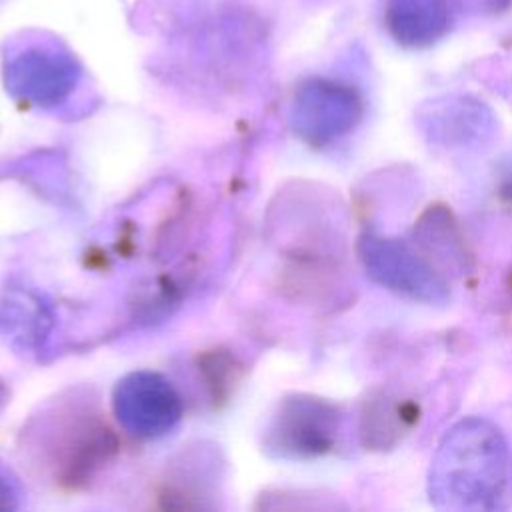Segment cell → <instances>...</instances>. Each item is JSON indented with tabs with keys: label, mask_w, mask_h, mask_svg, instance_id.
Masks as SVG:
<instances>
[{
	"label": "cell",
	"mask_w": 512,
	"mask_h": 512,
	"mask_svg": "<svg viewBox=\"0 0 512 512\" xmlns=\"http://www.w3.org/2000/svg\"><path fill=\"white\" fill-rule=\"evenodd\" d=\"M416 410L406 402H392L382 398L376 402L374 410L366 412V436H376V446H386L388 436H398L414 420Z\"/></svg>",
	"instance_id": "obj_8"
},
{
	"label": "cell",
	"mask_w": 512,
	"mask_h": 512,
	"mask_svg": "<svg viewBox=\"0 0 512 512\" xmlns=\"http://www.w3.org/2000/svg\"><path fill=\"white\" fill-rule=\"evenodd\" d=\"M490 2H492V6H498V4H506L510 0H490Z\"/></svg>",
	"instance_id": "obj_9"
},
{
	"label": "cell",
	"mask_w": 512,
	"mask_h": 512,
	"mask_svg": "<svg viewBox=\"0 0 512 512\" xmlns=\"http://www.w3.org/2000/svg\"><path fill=\"white\" fill-rule=\"evenodd\" d=\"M426 130L432 136H478L490 126V114L482 102L468 96H446L430 102L424 112Z\"/></svg>",
	"instance_id": "obj_7"
},
{
	"label": "cell",
	"mask_w": 512,
	"mask_h": 512,
	"mask_svg": "<svg viewBox=\"0 0 512 512\" xmlns=\"http://www.w3.org/2000/svg\"><path fill=\"white\" fill-rule=\"evenodd\" d=\"M360 94L338 80L312 78L294 100V124L314 144H328L348 134L362 118Z\"/></svg>",
	"instance_id": "obj_3"
},
{
	"label": "cell",
	"mask_w": 512,
	"mask_h": 512,
	"mask_svg": "<svg viewBox=\"0 0 512 512\" xmlns=\"http://www.w3.org/2000/svg\"><path fill=\"white\" fill-rule=\"evenodd\" d=\"M338 430V410L316 398L288 402L282 412L280 438L284 450L298 456H316L332 448Z\"/></svg>",
	"instance_id": "obj_6"
},
{
	"label": "cell",
	"mask_w": 512,
	"mask_h": 512,
	"mask_svg": "<svg viewBox=\"0 0 512 512\" xmlns=\"http://www.w3.org/2000/svg\"><path fill=\"white\" fill-rule=\"evenodd\" d=\"M78 78L76 60L48 44L28 46L16 52L6 66V82L12 92L38 104L66 96Z\"/></svg>",
	"instance_id": "obj_4"
},
{
	"label": "cell",
	"mask_w": 512,
	"mask_h": 512,
	"mask_svg": "<svg viewBox=\"0 0 512 512\" xmlns=\"http://www.w3.org/2000/svg\"><path fill=\"white\" fill-rule=\"evenodd\" d=\"M358 254L370 278L396 294L426 304L448 298L444 278L400 238L366 232L358 240Z\"/></svg>",
	"instance_id": "obj_2"
},
{
	"label": "cell",
	"mask_w": 512,
	"mask_h": 512,
	"mask_svg": "<svg viewBox=\"0 0 512 512\" xmlns=\"http://www.w3.org/2000/svg\"><path fill=\"white\" fill-rule=\"evenodd\" d=\"M428 494L440 510L512 508V446L506 434L478 416L456 422L434 452Z\"/></svg>",
	"instance_id": "obj_1"
},
{
	"label": "cell",
	"mask_w": 512,
	"mask_h": 512,
	"mask_svg": "<svg viewBox=\"0 0 512 512\" xmlns=\"http://www.w3.org/2000/svg\"><path fill=\"white\" fill-rule=\"evenodd\" d=\"M456 0H388L384 24L392 40L404 48H428L454 26Z\"/></svg>",
	"instance_id": "obj_5"
}]
</instances>
